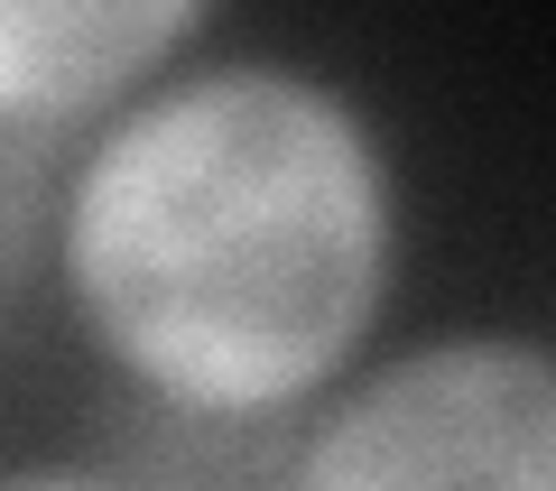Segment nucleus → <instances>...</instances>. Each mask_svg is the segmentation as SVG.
<instances>
[{
	"instance_id": "nucleus-3",
	"label": "nucleus",
	"mask_w": 556,
	"mask_h": 491,
	"mask_svg": "<svg viewBox=\"0 0 556 491\" xmlns=\"http://www.w3.org/2000/svg\"><path fill=\"white\" fill-rule=\"evenodd\" d=\"M214 38L204 0H0V260L47 269L65 167L84 130Z\"/></svg>"
},
{
	"instance_id": "nucleus-1",
	"label": "nucleus",
	"mask_w": 556,
	"mask_h": 491,
	"mask_svg": "<svg viewBox=\"0 0 556 491\" xmlns=\"http://www.w3.org/2000/svg\"><path fill=\"white\" fill-rule=\"evenodd\" d=\"M47 269L112 399L298 427L390 335L408 167L362 84L214 28L84 130Z\"/></svg>"
},
{
	"instance_id": "nucleus-4",
	"label": "nucleus",
	"mask_w": 556,
	"mask_h": 491,
	"mask_svg": "<svg viewBox=\"0 0 556 491\" xmlns=\"http://www.w3.org/2000/svg\"><path fill=\"white\" fill-rule=\"evenodd\" d=\"M0 491H139V482L84 445V454H28V464H0Z\"/></svg>"
},
{
	"instance_id": "nucleus-5",
	"label": "nucleus",
	"mask_w": 556,
	"mask_h": 491,
	"mask_svg": "<svg viewBox=\"0 0 556 491\" xmlns=\"http://www.w3.org/2000/svg\"><path fill=\"white\" fill-rule=\"evenodd\" d=\"M10 288H20V278H10V260H0V315H10Z\"/></svg>"
},
{
	"instance_id": "nucleus-2",
	"label": "nucleus",
	"mask_w": 556,
	"mask_h": 491,
	"mask_svg": "<svg viewBox=\"0 0 556 491\" xmlns=\"http://www.w3.org/2000/svg\"><path fill=\"white\" fill-rule=\"evenodd\" d=\"M278 491H556V335L437 325L380 343L288 427Z\"/></svg>"
}]
</instances>
